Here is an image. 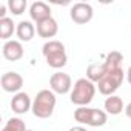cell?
I'll list each match as a JSON object with an SVG mask.
<instances>
[{
  "mask_svg": "<svg viewBox=\"0 0 131 131\" xmlns=\"http://www.w3.org/2000/svg\"><path fill=\"white\" fill-rule=\"evenodd\" d=\"M125 114H126V117H128V119H131V102L125 106Z\"/></svg>",
  "mask_w": 131,
  "mask_h": 131,
  "instance_id": "obj_23",
  "label": "cell"
},
{
  "mask_svg": "<svg viewBox=\"0 0 131 131\" xmlns=\"http://www.w3.org/2000/svg\"><path fill=\"white\" fill-rule=\"evenodd\" d=\"M108 74V71H106V68H105V65L103 63H91L90 67H88V70H86V79L88 80H91V82H100L105 76Z\"/></svg>",
  "mask_w": 131,
  "mask_h": 131,
  "instance_id": "obj_14",
  "label": "cell"
},
{
  "mask_svg": "<svg viewBox=\"0 0 131 131\" xmlns=\"http://www.w3.org/2000/svg\"><path fill=\"white\" fill-rule=\"evenodd\" d=\"M123 83V70L122 68H117L114 71H110L99 83H97V88H99V93L103 94V96H113L119 88L120 85Z\"/></svg>",
  "mask_w": 131,
  "mask_h": 131,
  "instance_id": "obj_4",
  "label": "cell"
},
{
  "mask_svg": "<svg viewBox=\"0 0 131 131\" xmlns=\"http://www.w3.org/2000/svg\"><path fill=\"white\" fill-rule=\"evenodd\" d=\"M16 28H17V25L13 22V19H9V17L0 19V39L8 42L9 37L16 32Z\"/></svg>",
  "mask_w": 131,
  "mask_h": 131,
  "instance_id": "obj_16",
  "label": "cell"
},
{
  "mask_svg": "<svg viewBox=\"0 0 131 131\" xmlns=\"http://www.w3.org/2000/svg\"><path fill=\"white\" fill-rule=\"evenodd\" d=\"M91 110L88 106H77V110L74 111V119L79 123H90V117H91Z\"/></svg>",
  "mask_w": 131,
  "mask_h": 131,
  "instance_id": "obj_20",
  "label": "cell"
},
{
  "mask_svg": "<svg viewBox=\"0 0 131 131\" xmlns=\"http://www.w3.org/2000/svg\"><path fill=\"white\" fill-rule=\"evenodd\" d=\"M8 9L14 14V16H22L28 6L26 0H8Z\"/></svg>",
  "mask_w": 131,
  "mask_h": 131,
  "instance_id": "obj_19",
  "label": "cell"
},
{
  "mask_svg": "<svg viewBox=\"0 0 131 131\" xmlns=\"http://www.w3.org/2000/svg\"><path fill=\"white\" fill-rule=\"evenodd\" d=\"M16 34H17L20 42H29V40H32V37L36 34V26L29 20H22L17 23Z\"/></svg>",
  "mask_w": 131,
  "mask_h": 131,
  "instance_id": "obj_12",
  "label": "cell"
},
{
  "mask_svg": "<svg viewBox=\"0 0 131 131\" xmlns=\"http://www.w3.org/2000/svg\"><path fill=\"white\" fill-rule=\"evenodd\" d=\"M126 80H128V83L131 85V67H129L128 71H126Z\"/></svg>",
  "mask_w": 131,
  "mask_h": 131,
  "instance_id": "obj_24",
  "label": "cell"
},
{
  "mask_svg": "<svg viewBox=\"0 0 131 131\" xmlns=\"http://www.w3.org/2000/svg\"><path fill=\"white\" fill-rule=\"evenodd\" d=\"M26 131H32V129H26Z\"/></svg>",
  "mask_w": 131,
  "mask_h": 131,
  "instance_id": "obj_25",
  "label": "cell"
},
{
  "mask_svg": "<svg viewBox=\"0 0 131 131\" xmlns=\"http://www.w3.org/2000/svg\"><path fill=\"white\" fill-rule=\"evenodd\" d=\"M96 88L97 86L94 85V82L88 80L86 77H82L76 80L70 93V100L77 106H88V103H91V100L96 96Z\"/></svg>",
  "mask_w": 131,
  "mask_h": 131,
  "instance_id": "obj_3",
  "label": "cell"
},
{
  "mask_svg": "<svg viewBox=\"0 0 131 131\" xmlns=\"http://www.w3.org/2000/svg\"><path fill=\"white\" fill-rule=\"evenodd\" d=\"M93 16H94L93 6L90 3H85V2H77L70 9V17L77 25H85V23L91 22Z\"/></svg>",
  "mask_w": 131,
  "mask_h": 131,
  "instance_id": "obj_5",
  "label": "cell"
},
{
  "mask_svg": "<svg viewBox=\"0 0 131 131\" xmlns=\"http://www.w3.org/2000/svg\"><path fill=\"white\" fill-rule=\"evenodd\" d=\"M56 93L51 90H42L36 94L32 99V114L39 119H48L52 116L54 108H56Z\"/></svg>",
  "mask_w": 131,
  "mask_h": 131,
  "instance_id": "obj_1",
  "label": "cell"
},
{
  "mask_svg": "<svg viewBox=\"0 0 131 131\" xmlns=\"http://www.w3.org/2000/svg\"><path fill=\"white\" fill-rule=\"evenodd\" d=\"M122 62H123V56H122L119 51H111V52L106 54L103 65H105L106 71L110 73V71H114V70L120 68V63H122Z\"/></svg>",
  "mask_w": 131,
  "mask_h": 131,
  "instance_id": "obj_15",
  "label": "cell"
},
{
  "mask_svg": "<svg viewBox=\"0 0 131 131\" xmlns=\"http://www.w3.org/2000/svg\"><path fill=\"white\" fill-rule=\"evenodd\" d=\"M49 86L51 91H54L56 94H67L73 90V80L70 74L57 71L49 77Z\"/></svg>",
  "mask_w": 131,
  "mask_h": 131,
  "instance_id": "obj_6",
  "label": "cell"
},
{
  "mask_svg": "<svg viewBox=\"0 0 131 131\" xmlns=\"http://www.w3.org/2000/svg\"><path fill=\"white\" fill-rule=\"evenodd\" d=\"M37 34L42 37V39H51L54 37L57 32H59V23L56 19H46L40 23H37Z\"/></svg>",
  "mask_w": 131,
  "mask_h": 131,
  "instance_id": "obj_11",
  "label": "cell"
},
{
  "mask_svg": "<svg viewBox=\"0 0 131 131\" xmlns=\"http://www.w3.org/2000/svg\"><path fill=\"white\" fill-rule=\"evenodd\" d=\"M29 17L32 22L36 23H40L46 19H51V8L49 5H46L45 2H34L31 6H29Z\"/></svg>",
  "mask_w": 131,
  "mask_h": 131,
  "instance_id": "obj_10",
  "label": "cell"
},
{
  "mask_svg": "<svg viewBox=\"0 0 131 131\" xmlns=\"http://www.w3.org/2000/svg\"><path fill=\"white\" fill-rule=\"evenodd\" d=\"M2 131H26V125L20 117H11L5 123Z\"/></svg>",
  "mask_w": 131,
  "mask_h": 131,
  "instance_id": "obj_18",
  "label": "cell"
},
{
  "mask_svg": "<svg viewBox=\"0 0 131 131\" xmlns=\"http://www.w3.org/2000/svg\"><path fill=\"white\" fill-rule=\"evenodd\" d=\"M6 8H8V5H2V6H0V19H5L6 16Z\"/></svg>",
  "mask_w": 131,
  "mask_h": 131,
  "instance_id": "obj_21",
  "label": "cell"
},
{
  "mask_svg": "<svg viewBox=\"0 0 131 131\" xmlns=\"http://www.w3.org/2000/svg\"><path fill=\"white\" fill-rule=\"evenodd\" d=\"M42 52L46 59L48 67L54 68V70H60L68 63V56L65 51V45L59 40H48L43 48Z\"/></svg>",
  "mask_w": 131,
  "mask_h": 131,
  "instance_id": "obj_2",
  "label": "cell"
},
{
  "mask_svg": "<svg viewBox=\"0 0 131 131\" xmlns=\"http://www.w3.org/2000/svg\"><path fill=\"white\" fill-rule=\"evenodd\" d=\"M0 83H2V88L3 91L6 93H20L22 86H23V77L16 73V71H8L2 76L0 79Z\"/></svg>",
  "mask_w": 131,
  "mask_h": 131,
  "instance_id": "obj_7",
  "label": "cell"
},
{
  "mask_svg": "<svg viewBox=\"0 0 131 131\" xmlns=\"http://www.w3.org/2000/svg\"><path fill=\"white\" fill-rule=\"evenodd\" d=\"M68 131H88V129L83 128V126H80V125H76V126H71Z\"/></svg>",
  "mask_w": 131,
  "mask_h": 131,
  "instance_id": "obj_22",
  "label": "cell"
},
{
  "mask_svg": "<svg viewBox=\"0 0 131 131\" xmlns=\"http://www.w3.org/2000/svg\"><path fill=\"white\" fill-rule=\"evenodd\" d=\"M2 54L9 62H17L23 57V46L20 40H8L2 48Z\"/></svg>",
  "mask_w": 131,
  "mask_h": 131,
  "instance_id": "obj_9",
  "label": "cell"
},
{
  "mask_svg": "<svg viewBox=\"0 0 131 131\" xmlns=\"http://www.w3.org/2000/svg\"><path fill=\"white\" fill-rule=\"evenodd\" d=\"M103 106H105V113H106V114L119 116V114L123 111V100H122L119 96L113 94V96H108V97L105 99Z\"/></svg>",
  "mask_w": 131,
  "mask_h": 131,
  "instance_id": "obj_13",
  "label": "cell"
},
{
  "mask_svg": "<svg viewBox=\"0 0 131 131\" xmlns=\"http://www.w3.org/2000/svg\"><path fill=\"white\" fill-rule=\"evenodd\" d=\"M31 108H32V100L28 93L20 91V93L14 94V97L11 99V110L16 114H25Z\"/></svg>",
  "mask_w": 131,
  "mask_h": 131,
  "instance_id": "obj_8",
  "label": "cell"
},
{
  "mask_svg": "<svg viewBox=\"0 0 131 131\" xmlns=\"http://www.w3.org/2000/svg\"><path fill=\"white\" fill-rule=\"evenodd\" d=\"M106 119H108V116H106V113L105 111H102V110H99V108H93L91 110V117H90V126H103L105 123H106Z\"/></svg>",
  "mask_w": 131,
  "mask_h": 131,
  "instance_id": "obj_17",
  "label": "cell"
}]
</instances>
